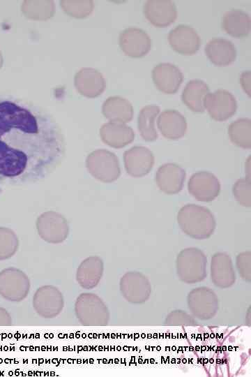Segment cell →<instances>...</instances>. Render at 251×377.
Instances as JSON below:
<instances>
[{
  "instance_id": "8fae6325",
  "label": "cell",
  "mask_w": 251,
  "mask_h": 377,
  "mask_svg": "<svg viewBox=\"0 0 251 377\" xmlns=\"http://www.w3.org/2000/svg\"><path fill=\"white\" fill-rule=\"evenodd\" d=\"M186 173L183 168L176 163L162 165L155 173V182L158 188L165 193L176 194L183 186Z\"/></svg>"
},
{
  "instance_id": "83f0119b",
  "label": "cell",
  "mask_w": 251,
  "mask_h": 377,
  "mask_svg": "<svg viewBox=\"0 0 251 377\" xmlns=\"http://www.w3.org/2000/svg\"><path fill=\"white\" fill-rule=\"evenodd\" d=\"M50 337L52 338V337H53V334H50Z\"/></svg>"
},
{
  "instance_id": "30bf717a",
  "label": "cell",
  "mask_w": 251,
  "mask_h": 377,
  "mask_svg": "<svg viewBox=\"0 0 251 377\" xmlns=\"http://www.w3.org/2000/svg\"><path fill=\"white\" fill-rule=\"evenodd\" d=\"M152 78L156 87L165 94H174L183 80V74L174 64L160 63L152 70Z\"/></svg>"
},
{
  "instance_id": "7c38bea8",
  "label": "cell",
  "mask_w": 251,
  "mask_h": 377,
  "mask_svg": "<svg viewBox=\"0 0 251 377\" xmlns=\"http://www.w3.org/2000/svg\"><path fill=\"white\" fill-rule=\"evenodd\" d=\"M122 50L134 57H142L149 53L151 48V40L148 34L139 28H129L121 35Z\"/></svg>"
},
{
  "instance_id": "603a6c76",
  "label": "cell",
  "mask_w": 251,
  "mask_h": 377,
  "mask_svg": "<svg viewBox=\"0 0 251 377\" xmlns=\"http://www.w3.org/2000/svg\"><path fill=\"white\" fill-rule=\"evenodd\" d=\"M10 318L7 311L0 307V324L10 323Z\"/></svg>"
},
{
  "instance_id": "5b68a950",
  "label": "cell",
  "mask_w": 251,
  "mask_h": 377,
  "mask_svg": "<svg viewBox=\"0 0 251 377\" xmlns=\"http://www.w3.org/2000/svg\"><path fill=\"white\" fill-rule=\"evenodd\" d=\"M188 188L189 193L197 200L211 202L219 195L220 184L213 173L201 171L190 177Z\"/></svg>"
},
{
  "instance_id": "e0dca14e",
  "label": "cell",
  "mask_w": 251,
  "mask_h": 377,
  "mask_svg": "<svg viewBox=\"0 0 251 377\" xmlns=\"http://www.w3.org/2000/svg\"><path fill=\"white\" fill-rule=\"evenodd\" d=\"M103 140L114 147H121L131 142L135 138L132 129L123 125L107 124L101 129Z\"/></svg>"
},
{
  "instance_id": "ac0fdd59",
  "label": "cell",
  "mask_w": 251,
  "mask_h": 377,
  "mask_svg": "<svg viewBox=\"0 0 251 377\" xmlns=\"http://www.w3.org/2000/svg\"><path fill=\"white\" fill-rule=\"evenodd\" d=\"M160 107L148 105L140 110L138 115V130L142 138L149 142L157 140L158 132L155 128V119L160 112Z\"/></svg>"
},
{
  "instance_id": "ba28073f",
  "label": "cell",
  "mask_w": 251,
  "mask_h": 377,
  "mask_svg": "<svg viewBox=\"0 0 251 377\" xmlns=\"http://www.w3.org/2000/svg\"><path fill=\"white\" fill-rule=\"evenodd\" d=\"M125 168L127 172L135 177L146 175L153 168L155 158L146 147L135 146L124 154Z\"/></svg>"
},
{
  "instance_id": "ffe728a7",
  "label": "cell",
  "mask_w": 251,
  "mask_h": 377,
  "mask_svg": "<svg viewBox=\"0 0 251 377\" xmlns=\"http://www.w3.org/2000/svg\"><path fill=\"white\" fill-rule=\"evenodd\" d=\"M105 117L123 121H129L132 117V107L129 102L119 98L109 99L105 104Z\"/></svg>"
},
{
  "instance_id": "f546056e",
  "label": "cell",
  "mask_w": 251,
  "mask_h": 377,
  "mask_svg": "<svg viewBox=\"0 0 251 377\" xmlns=\"http://www.w3.org/2000/svg\"><path fill=\"white\" fill-rule=\"evenodd\" d=\"M72 337H73V334H70V338H72Z\"/></svg>"
},
{
  "instance_id": "2e32d148",
  "label": "cell",
  "mask_w": 251,
  "mask_h": 377,
  "mask_svg": "<svg viewBox=\"0 0 251 377\" xmlns=\"http://www.w3.org/2000/svg\"><path fill=\"white\" fill-rule=\"evenodd\" d=\"M209 91V87L204 81L199 79L191 80L182 91L181 100L192 111L203 112L205 110L204 100Z\"/></svg>"
},
{
  "instance_id": "7a4b0ae2",
  "label": "cell",
  "mask_w": 251,
  "mask_h": 377,
  "mask_svg": "<svg viewBox=\"0 0 251 377\" xmlns=\"http://www.w3.org/2000/svg\"><path fill=\"white\" fill-rule=\"evenodd\" d=\"M177 219L181 229L194 238L208 237L215 227V221L211 211L195 204H188L181 207Z\"/></svg>"
},
{
  "instance_id": "9a60e30c",
  "label": "cell",
  "mask_w": 251,
  "mask_h": 377,
  "mask_svg": "<svg viewBox=\"0 0 251 377\" xmlns=\"http://www.w3.org/2000/svg\"><path fill=\"white\" fill-rule=\"evenodd\" d=\"M222 27L231 36L243 38L248 36L250 31L251 19L246 12L239 9H232L224 14Z\"/></svg>"
},
{
  "instance_id": "f1b7e54d",
  "label": "cell",
  "mask_w": 251,
  "mask_h": 377,
  "mask_svg": "<svg viewBox=\"0 0 251 377\" xmlns=\"http://www.w3.org/2000/svg\"><path fill=\"white\" fill-rule=\"evenodd\" d=\"M79 337V334H77V335H76V337H77V338H78Z\"/></svg>"
},
{
  "instance_id": "6da1fadb",
  "label": "cell",
  "mask_w": 251,
  "mask_h": 377,
  "mask_svg": "<svg viewBox=\"0 0 251 377\" xmlns=\"http://www.w3.org/2000/svg\"><path fill=\"white\" fill-rule=\"evenodd\" d=\"M66 153L64 133L39 104L0 94V184L22 186L48 177Z\"/></svg>"
},
{
  "instance_id": "9c48e42d",
  "label": "cell",
  "mask_w": 251,
  "mask_h": 377,
  "mask_svg": "<svg viewBox=\"0 0 251 377\" xmlns=\"http://www.w3.org/2000/svg\"><path fill=\"white\" fill-rule=\"evenodd\" d=\"M144 14L157 27H166L177 17V9L170 0H148L144 5Z\"/></svg>"
},
{
  "instance_id": "d6986e66",
  "label": "cell",
  "mask_w": 251,
  "mask_h": 377,
  "mask_svg": "<svg viewBox=\"0 0 251 377\" xmlns=\"http://www.w3.org/2000/svg\"><path fill=\"white\" fill-rule=\"evenodd\" d=\"M231 141L243 149L251 148V119L240 118L231 122L228 127Z\"/></svg>"
},
{
  "instance_id": "44dd1931",
  "label": "cell",
  "mask_w": 251,
  "mask_h": 377,
  "mask_svg": "<svg viewBox=\"0 0 251 377\" xmlns=\"http://www.w3.org/2000/svg\"><path fill=\"white\" fill-rule=\"evenodd\" d=\"M233 194L239 204L245 207L251 206L250 175L238 179L232 188Z\"/></svg>"
},
{
  "instance_id": "484cf974",
  "label": "cell",
  "mask_w": 251,
  "mask_h": 377,
  "mask_svg": "<svg viewBox=\"0 0 251 377\" xmlns=\"http://www.w3.org/2000/svg\"><path fill=\"white\" fill-rule=\"evenodd\" d=\"M45 350V346H42V350Z\"/></svg>"
},
{
  "instance_id": "4dcf8cb0",
  "label": "cell",
  "mask_w": 251,
  "mask_h": 377,
  "mask_svg": "<svg viewBox=\"0 0 251 377\" xmlns=\"http://www.w3.org/2000/svg\"><path fill=\"white\" fill-rule=\"evenodd\" d=\"M82 337H86V335H85V334H82Z\"/></svg>"
},
{
  "instance_id": "cb8c5ba5",
  "label": "cell",
  "mask_w": 251,
  "mask_h": 377,
  "mask_svg": "<svg viewBox=\"0 0 251 377\" xmlns=\"http://www.w3.org/2000/svg\"><path fill=\"white\" fill-rule=\"evenodd\" d=\"M39 361H40V364L43 363V359H40V360H39Z\"/></svg>"
},
{
  "instance_id": "4fadbf2b",
  "label": "cell",
  "mask_w": 251,
  "mask_h": 377,
  "mask_svg": "<svg viewBox=\"0 0 251 377\" xmlns=\"http://www.w3.org/2000/svg\"><path fill=\"white\" fill-rule=\"evenodd\" d=\"M204 51L209 60L218 66L229 65L236 58L235 45L231 40L223 38L210 40L205 45Z\"/></svg>"
},
{
  "instance_id": "277c9868",
  "label": "cell",
  "mask_w": 251,
  "mask_h": 377,
  "mask_svg": "<svg viewBox=\"0 0 251 377\" xmlns=\"http://www.w3.org/2000/svg\"><path fill=\"white\" fill-rule=\"evenodd\" d=\"M88 168L96 178L104 182H113L120 175L118 158L105 150H98L91 155Z\"/></svg>"
},
{
  "instance_id": "3957f363",
  "label": "cell",
  "mask_w": 251,
  "mask_h": 377,
  "mask_svg": "<svg viewBox=\"0 0 251 377\" xmlns=\"http://www.w3.org/2000/svg\"><path fill=\"white\" fill-rule=\"evenodd\" d=\"M204 106L213 119L222 121L236 113L237 102L231 92L220 89L205 96Z\"/></svg>"
},
{
  "instance_id": "4316f807",
  "label": "cell",
  "mask_w": 251,
  "mask_h": 377,
  "mask_svg": "<svg viewBox=\"0 0 251 377\" xmlns=\"http://www.w3.org/2000/svg\"><path fill=\"white\" fill-rule=\"evenodd\" d=\"M80 361H81L80 360H77V363H80V362H81Z\"/></svg>"
},
{
  "instance_id": "52a82bcc",
  "label": "cell",
  "mask_w": 251,
  "mask_h": 377,
  "mask_svg": "<svg viewBox=\"0 0 251 377\" xmlns=\"http://www.w3.org/2000/svg\"><path fill=\"white\" fill-rule=\"evenodd\" d=\"M168 41L174 50L185 55L195 54L201 45L200 37L195 29L185 24H179L171 29Z\"/></svg>"
},
{
  "instance_id": "d4e9b609",
  "label": "cell",
  "mask_w": 251,
  "mask_h": 377,
  "mask_svg": "<svg viewBox=\"0 0 251 377\" xmlns=\"http://www.w3.org/2000/svg\"><path fill=\"white\" fill-rule=\"evenodd\" d=\"M0 241H1V243L2 244L3 243L2 239H0ZM3 246V244H1V248H2Z\"/></svg>"
},
{
  "instance_id": "8992f818",
  "label": "cell",
  "mask_w": 251,
  "mask_h": 377,
  "mask_svg": "<svg viewBox=\"0 0 251 377\" xmlns=\"http://www.w3.org/2000/svg\"><path fill=\"white\" fill-rule=\"evenodd\" d=\"M29 280L18 269H7L0 273V294L9 301H20L29 292Z\"/></svg>"
},
{
  "instance_id": "7402d4cb",
  "label": "cell",
  "mask_w": 251,
  "mask_h": 377,
  "mask_svg": "<svg viewBox=\"0 0 251 377\" xmlns=\"http://www.w3.org/2000/svg\"><path fill=\"white\" fill-rule=\"evenodd\" d=\"M250 80L251 73L250 71H243L240 77L241 84L245 92L250 96Z\"/></svg>"
},
{
  "instance_id": "5bb4252c",
  "label": "cell",
  "mask_w": 251,
  "mask_h": 377,
  "mask_svg": "<svg viewBox=\"0 0 251 377\" xmlns=\"http://www.w3.org/2000/svg\"><path fill=\"white\" fill-rule=\"evenodd\" d=\"M157 124L161 134L170 140L181 138L187 131L185 117L175 110L162 111L158 116Z\"/></svg>"
}]
</instances>
